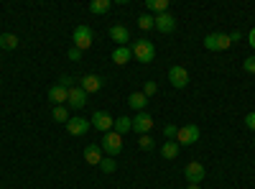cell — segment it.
I'll return each instance as SVG.
<instances>
[{
  "instance_id": "obj_1",
  "label": "cell",
  "mask_w": 255,
  "mask_h": 189,
  "mask_svg": "<svg viewBox=\"0 0 255 189\" xmlns=\"http://www.w3.org/2000/svg\"><path fill=\"white\" fill-rule=\"evenodd\" d=\"M130 49H133V56L140 61V64H151L153 56H156V46H153L148 38H138Z\"/></svg>"
},
{
  "instance_id": "obj_2",
  "label": "cell",
  "mask_w": 255,
  "mask_h": 189,
  "mask_svg": "<svg viewBox=\"0 0 255 189\" xmlns=\"http://www.w3.org/2000/svg\"><path fill=\"white\" fill-rule=\"evenodd\" d=\"M100 149H102V154H108V156H118V154L123 151V136H118L115 131H110V133H102Z\"/></svg>"
},
{
  "instance_id": "obj_3",
  "label": "cell",
  "mask_w": 255,
  "mask_h": 189,
  "mask_svg": "<svg viewBox=\"0 0 255 189\" xmlns=\"http://www.w3.org/2000/svg\"><path fill=\"white\" fill-rule=\"evenodd\" d=\"M72 41H74V46L79 49V51H87L90 46H92V41H95V33H92V28L90 26H77L74 28V33H72Z\"/></svg>"
},
{
  "instance_id": "obj_4",
  "label": "cell",
  "mask_w": 255,
  "mask_h": 189,
  "mask_svg": "<svg viewBox=\"0 0 255 189\" xmlns=\"http://www.w3.org/2000/svg\"><path fill=\"white\" fill-rule=\"evenodd\" d=\"M199 136H202L199 125L186 123V125H181L179 133H176V143H179V146H191V143H197V141H199Z\"/></svg>"
},
{
  "instance_id": "obj_5",
  "label": "cell",
  "mask_w": 255,
  "mask_h": 189,
  "mask_svg": "<svg viewBox=\"0 0 255 189\" xmlns=\"http://www.w3.org/2000/svg\"><path fill=\"white\" fill-rule=\"evenodd\" d=\"M230 46H232V41H230L227 33H209L204 38V49L207 51H227Z\"/></svg>"
},
{
  "instance_id": "obj_6",
  "label": "cell",
  "mask_w": 255,
  "mask_h": 189,
  "mask_svg": "<svg viewBox=\"0 0 255 189\" xmlns=\"http://www.w3.org/2000/svg\"><path fill=\"white\" fill-rule=\"evenodd\" d=\"M184 177H186L189 184H202L204 177H207V172H204V166H202L199 161H189V164L184 166Z\"/></svg>"
},
{
  "instance_id": "obj_7",
  "label": "cell",
  "mask_w": 255,
  "mask_h": 189,
  "mask_svg": "<svg viewBox=\"0 0 255 189\" xmlns=\"http://www.w3.org/2000/svg\"><path fill=\"white\" fill-rule=\"evenodd\" d=\"M168 82H171V87L184 90V87L189 85V72H186L181 64H174L171 69H168Z\"/></svg>"
},
{
  "instance_id": "obj_8",
  "label": "cell",
  "mask_w": 255,
  "mask_h": 189,
  "mask_svg": "<svg viewBox=\"0 0 255 189\" xmlns=\"http://www.w3.org/2000/svg\"><path fill=\"white\" fill-rule=\"evenodd\" d=\"M90 123H92V128H97L100 133H110L113 125H115V120L110 118V113H105V110H97Z\"/></svg>"
},
{
  "instance_id": "obj_9",
  "label": "cell",
  "mask_w": 255,
  "mask_h": 189,
  "mask_svg": "<svg viewBox=\"0 0 255 189\" xmlns=\"http://www.w3.org/2000/svg\"><path fill=\"white\" fill-rule=\"evenodd\" d=\"M151 128H153V118L148 115L145 110L133 118V131H135L138 136H148V133H151Z\"/></svg>"
},
{
  "instance_id": "obj_10",
  "label": "cell",
  "mask_w": 255,
  "mask_h": 189,
  "mask_svg": "<svg viewBox=\"0 0 255 189\" xmlns=\"http://www.w3.org/2000/svg\"><path fill=\"white\" fill-rule=\"evenodd\" d=\"M92 128V123L90 120H84V118H69V123H67V133L69 136H84V133H87Z\"/></svg>"
},
{
  "instance_id": "obj_11",
  "label": "cell",
  "mask_w": 255,
  "mask_h": 189,
  "mask_svg": "<svg viewBox=\"0 0 255 189\" xmlns=\"http://www.w3.org/2000/svg\"><path fill=\"white\" fill-rule=\"evenodd\" d=\"M79 87L87 92V95L100 92V90H102V77H100V74H84V77L79 79Z\"/></svg>"
},
{
  "instance_id": "obj_12",
  "label": "cell",
  "mask_w": 255,
  "mask_h": 189,
  "mask_svg": "<svg viewBox=\"0 0 255 189\" xmlns=\"http://www.w3.org/2000/svg\"><path fill=\"white\" fill-rule=\"evenodd\" d=\"M67 105H69V108H74V110L84 108V105H87V92H84L82 87H72L69 90V97H67Z\"/></svg>"
},
{
  "instance_id": "obj_13",
  "label": "cell",
  "mask_w": 255,
  "mask_h": 189,
  "mask_svg": "<svg viewBox=\"0 0 255 189\" xmlns=\"http://www.w3.org/2000/svg\"><path fill=\"white\" fill-rule=\"evenodd\" d=\"M153 20H156V31H161V33H171V31L176 28V20H174L171 13H161V15H156Z\"/></svg>"
},
{
  "instance_id": "obj_14",
  "label": "cell",
  "mask_w": 255,
  "mask_h": 189,
  "mask_svg": "<svg viewBox=\"0 0 255 189\" xmlns=\"http://www.w3.org/2000/svg\"><path fill=\"white\" fill-rule=\"evenodd\" d=\"M110 38L115 41L118 46H128V41H130V31H128L123 23H115V26L110 28Z\"/></svg>"
},
{
  "instance_id": "obj_15",
  "label": "cell",
  "mask_w": 255,
  "mask_h": 189,
  "mask_svg": "<svg viewBox=\"0 0 255 189\" xmlns=\"http://www.w3.org/2000/svg\"><path fill=\"white\" fill-rule=\"evenodd\" d=\"M67 97H69V90H67V87H61L59 82L49 87V100H51L54 105H64V102H67Z\"/></svg>"
},
{
  "instance_id": "obj_16",
  "label": "cell",
  "mask_w": 255,
  "mask_h": 189,
  "mask_svg": "<svg viewBox=\"0 0 255 189\" xmlns=\"http://www.w3.org/2000/svg\"><path fill=\"white\" fill-rule=\"evenodd\" d=\"M84 161L92 164V166H100V161H102V149H100V143H90L87 149H84Z\"/></svg>"
},
{
  "instance_id": "obj_17",
  "label": "cell",
  "mask_w": 255,
  "mask_h": 189,
  "mask_svg": "<svg viewBox=\"0 0 255 189\" xmlns=\"http://www.w3.org/2000/svg\"><path fill=\"white\" fill-rule=\"evenodd\" d=\"M130 59H133V49H130V46H118V49L113 51V61H115L118 67L128 64Z\"/></svg>"
},
{
  "instance_id": "obj_18",
  "label": "cell",
  "mask_w": 255,
  "mask_h": 189,
  "mask_svg": "<svg viewBox=\"0 0 255 189\" xmlns=\"http://www.w3.org/2000/svg\"><path fill=\"white\" fill-rule=\"evenodd\" d=\"M113 131H115L118 136H125V133H130V131H133V118H128V115L118 118V120H115V125H113Z\"/></svg>"
},
{
  "instance_id": "obj_19",
  "label": "cell",
  "mask_w": 255,
  "mask_h": 189,
  "mask_svg": "<svg viewBox=\"0 0 255 189\" xmlns=\"http://www.w3.org/2000/svg\"><path fill=\"white\" fill-rule=\"evenodd\" d=\"M179 151H181V146H179L176 141H166V143L161 146V156H163V159H168V161L176 159V156H179Z\"/></svg>"
},
{
  "instance_id": "obj_20",
  "label": "cell",
  "mask_w": 255,
  "mask_h": 189,
  "mask_svg": "<svg viewBox=\"0 0 255 189\" xmlns=\"http://www.w3.org/2000/svg\"><path fill=\"white\" fill-rule=\"evenodd\" d=\"M128 105H130L133 110L143 113V110H145V105H148V97H145L143 92H133L130 97H128Z\"/></svg>"
},
{
  "instance_id": "obj_21",
  "label": "cell",
  "mask_w": 255,
  "mask_h": 189,
  "mask_svg": "<svg viewBox=\"0 0 255 189\" xmlns=\"http://www.w3.org/2000/svg\"><path fill=\"white\" fill-rule=\"evenodd\" d=\"M110 8H113V0H92L90 3V13H95V15L108 13Z\"/></svg>"
},
{
  "instance_id": "obj_22",
  "label": "cell",
  "mask_w": 255,
  "mask_h": 189,
  "mask_svg": "<svg viewBox=\"0 0 255 189\" xmlns=\"http://www.w3.org/2000/svg\"><path fill=\"white\" fill-rule=\"evenodd\" d=\"M0 49H8V51L18 49V36L15 33H0Z\"/></svg>"
},
{
  "instance_id": "obj_23",
  "label": "cell",
  "mask_w": 255,
  "mask_h": 189,
  "mask_svg": "<svg viewBox=\"0 0 255 189\" xmlns=\"http://www.w3.org/2000/svg\"><path fill=\"white\" fill-rule=\"evenodd\" d=\"M145 8L153 13H168V0H145Z\"/></svg>"
},
{
  "instance_id": "obj_24",
  "label": "cell",
  "mask_w": 255,
  "mask_h": 189,
  "mask_svg": "<svg viewBox=\"0 0 255 189\" xmlns=\"http://www.w3.org/2000/svg\"><path fill=\"white\" fill-rule=\"evenodd\" d=\"M54 120L56 123H64V125H67L69 123V110H67V105H54Z\"/></svg>"
},
{
  "instance_id": "obj_25",
  "label": "cell",
  "mask_w": 255,
  "mask_h": 189,
  "mask_svg": "<svg viewBox=\"0 0 255 189\" xmlns=\"http://www.w3.org/2000/svg\"><path fill=\"white\" fill-rule=\"evenodd\" d=\"M100 169H102L105 174H113V172L118 169V161H115L113 156H102V161H100Z\"/></svg>"
},
{
  "instance_id": "obj_26",
  "label": "cell",
  "mask_w": 255,
  "mask_h": 189,
  "mask_svg": "<svg viewBox=\"0 0 255 189\" xmlns=\"http://www.w3.org/2000/svg\"><path fill=\"white\" fill-rule=\"evenodd\" d=\"M138 149H140V151H153V149H156V141H153L151 136H140V138H138Z\"/></svg>"
},
{
  "instance_id": "obj_27",
  "label": "cell",
  "mask_w": 255,
  "mask_h": 189,
  "mask_svg": "<svg viewBox=\"0 0 255 189\" xmlns=\"http://www.w3.org/2000/svg\"><path fill=\"white\" fill-rule=\"evenodd\" d=\"M138 28H143V31H151V28H156V20H153V15H140V18H138Z\"/></svg>"
},
{
  "instance_id": "obj_28",
  "label": "cell",
  "mask_w": 255,
  "mask_h": 189,
  "mask_svg": "<svg viewBox=\"0 0 255 189\" xmlns=\"http://www.w3.org/2000/svg\"><path fill=\"white\" fill-rule=\"evenodd\" d=\"M176 133H179V125H174V123H166V125H163L166 141H176Z\"/></svg>"
},
{
  "instance_id": "obj_29",
  "label": "cell",
  "mask_w": 255,
  "mask_h": 189,
  "mask_svg": "<svg viewBox=\"0 0 255 189\" xmlns=\"http://www.w3.org/2000/svg\"><path fill=\"white\" fill-rule=\"evenodd\" d=\"M156 92H158V85H156V82H151V79H148L145 85H143V95H145V97H151V95H156Z\"/></svg>"
},
{
  "instance_id": "obj_30",
  "label": "cell",
  "mask_w": 255,
  "mask_h": 189,
  "mask_svg": "<svg viewBox=\"0 0 255 189\" xmlns=\"http://www.w3.org/2000/svg\"><path fill=\"white\" fill-rule=\"evenodd\" d=\"M243 69H245L248 74H255V56H248V59L243 61Z\"/></svg>"
},
{
  "instance_id": "obj_31",
  "label": "cell",
  "mask_w": 255,
  "mask_h": 189,
  "mask_svg": "<svg viewBox=\"0 0 255 189\" xmlns=\"http://www.w3.org/2000/svg\"><path fill=\"white\" fill-rule=\"evenodd\" d=\"M59 85H61V87H67V90H72V87H74V77H69V74L59 77Z\"/></svg>"
},
{
  "instance_id": "obj_32",
  "label": "cell",
  "mask_w": 255,
  "mask_h": 189,
  "mask_svg": "<svg viewBox=\"0 0 255 189\" xmlns=\"http://www.w3.org/2000/svg\"><path fill=\"white\" fill-rule=\"evenodd\" d=\"M245 125H248V131H253V133H255V110L245 115Z\"/></svg>"
},
{
  "instance_id": "obj_33",
  "label": "cell",
  "mask_w": 255,
  "mask_h": 189,
  "mask_svg": "<svg viewBox=\"0 0 255 189\" xmlns=\"http://www.w3.org/2000/svg\"><path fill=\"white\" fill-rule=\"evenodd\" d=\"M67 56H69V59H72V61H79V59H82V51H79V49H77V46H72V49H69V51H67Z\"/></svg>"
},
{
  "instance_id": "obj_34",
  "label": "cell",
  "mask_w": 255,
  "mask_h": 189,
  "mask_svg": "<svg viewBox=\"0 0 255 189\" xmlns=\"http://www.w3.org/2000/svg\"><path fill=\"white\" fill-rule=\"evenodd\" d=\"M240 36H243L240 31H232V33H230V41H232V44H235V41H240Z\"/></svg>"
},
{
  "instance_id": "obj_35",
  "label": "cell",
  "mask_w": 255,
  "mask_h": 189,
  "mask_svg": "<svg viewBox=\"0 0 255 189\" xmlns=\"http://www.w3.org/2000/svg\"><path fill=\"white\" fill-rule=\"evenodd\" d=\"M248 41H250V46H253V49H255V28H253V31H250V33H248Z\"/></svg>"
},
{
  "instance_id": "obj_36",
  "label": "cell",
  "mask_w": 255,
  "mask_h": 189,
  "mask_svg": "<svg viewBox=\"0 0 255 189\" xmlns=\"http://www.w3.org/2000/svg\"><path fill=\"white\" fill-rule=\"evenodd\" d=\"M186 189H202V187H199V184H189Z\"/></svg>"
},
{
  "instance_id": "obj_37",
  "label": "cell",
  "mask_w": 255,
  "mask_h": 189,
  "mask_svg": "<svg viewBox=\"0 0 255 189\" xmlns=\"http://www.w3.org/2000/svg\"><path fill=\"white\" fill-rule=\"evenodd\" d=\"M0 189H3V187H0Z\"/></svg>"
}]
</instances>
